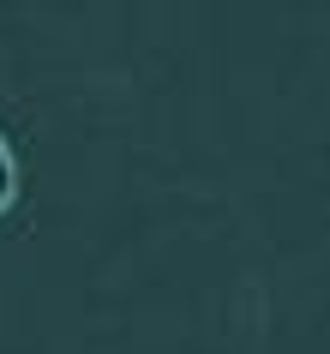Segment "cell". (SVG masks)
Listing matches in <instances>:
<instances>
[{
  "instance_id": "cell-1",
  "label": "cell",
  "mask_w": 330,
  "mask_h": 354,
  "mask_svg": "<svg viewBox=\"0 0 330 354\" xmlns=\"http://www.w3.org/2000/svg\"><path fill=\"white\" fill-rule=\"evenodd\" d=\"M0 192H6V162H0Z\"/></svg>"
}]
</instances>
